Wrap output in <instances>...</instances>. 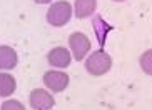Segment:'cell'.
Masks as SVG:
<instances>
[{
    "label": "cell",
    "mask_w": 152,
    "mask_h": 110,
    "mask_svg": "<svg viewBox=\"0 0 152 110\" xmlns=\"http://www.w3.org/2000/svg\"><path fill=\"white\" fill-rule=\"evenodd\" d=\"M72 18V5L67 0L54 2L47 12V22L52 27H64L70 22Z\"/></svg>",
    "instance_id": "cell-1"
},
{
    "label": "cell",
    "mask_w": 152,
    "mask_h": 110,
    "mask_svg": "<svg viewBox=\"0 0 152 110\" xmlns=\"http://www.w3.org/2000/svg\"><path fill=\"white\" fill-rule=\"evenodd\" d=\"M112 67V58L107 52L104 50H97L92 55H89L87 62H85V70L94 77H100V75L107 74Z\"/></svg>",
    "instance_id": "cell-2"
},
{
    "label": "cell",
    "mask_w": 152,
    "mask_h": 110,
    "mask_svg": "<svg viewBox=\"0 0 152 110\" xmlns=\"http://www.w3.org/2000/svg\"><path fill=\"white\" fill-rule=\"evenodd\" d=\"M69 45H70L72 55L77 62L84 60V57L87 55V52L90 50V40L89 37L82 34V32H75L69 37Z\"/></svg>",
    "instance_id": "cell-3"
},
{
    "label": "cell",
    "mask_w": 152,
    "mask_h": 110,
    "mask_svg": "<svg viewBox=\"0 0 152 110\" xmlns=\"http://www.w3.org/2000/svg\"><path fill=\"white\" fill-rule=\"evenodd\" d=\"M69 75L60 70H49L44 74V84L52 92H64L69 87Z\"/></svg>",
    "instance_id": "cell-4"
},
{
    "label": "cell",
    "mask_w": 152,
    "mask_h": 110,
    "mask_svg": "<svg viewBox=\"0 0 152 110\" xmlns=\"http://www.w3.org/2000/svg\"><path fill=\"white\" fill-rule=\"evenodd\" d=\"M28 100H30V107L35 110H50L55 105L54 97L44 88H34Z\"/></svg>",
    "instance_id": "cell-5"
},
{
    "label": "cell",
    "mask_w": 152,
    "mask_h": 110,
    "mask_svg": "<svg viewBox=\"0 0 152 110\" xmlns=\"http://www.w3.org/2000/svg\"><path fill=\"white\" fill-rule=\"evenodd\" d=\"M47 60L55 68H67L72 62V55L65 47H55V49H52L49 52Z\"/></svg>",
    "instance_id": "cell-6"
},
{
    "label": "cell",
    "mask_w": 152,
    "mask_h": 110,
    "mask_svg": "<svg viewBox=\"0 0 152 110\" xmlns=\"http://www.w3.org/2000/svg\"><path fill=\"white\" fill-rule=\"evenodd\" d=\"M18 63V57L12 47L0 45V70H12Z\"/></svg>",
    "instance_id": "cell-7"
},
{
    "label": "cell",
    "mask_w": 152,
    "mask_h": 110,
    "mask_svg": "<svg viewBox=\"0 0 152 110\" xmlns=\"http://www.w3.org/2000/svg\"><path fill=\"white\" fill-rule=\"evenodd\" d=\"M95 9H97V0H75V5H74L77 18H87L94 15Z\"/></svg>",
    "instance_id": "cell-8"
},
{
    "label": "cell",
    "mask_w": 152,
    "mask_h": 110,
    "mask_svg": "<svg viewBox=\"0 0 152 110\" xmlns=\"http://www.w3.org/2000/svg\"><path fill=\"white\" fill-rule=\"evenodd\" d=\"M17 82L10 74L7 72H0V97H9L15 92Z\"/></svg>",
    "instance_id": "cell-9"
},
{
    "label": "cell",
    "mask_w": 152,
    "mask_h": 110,
    "mask_svg": "<svg viewBox=\"0 0 152 110\" xmlns=\"http://www.w3.org/2000/svg\"><path fill=\"white\" fill-rule=\"evenodd\" d=\"M140 68L147 75H152V49L145 50V52L140 55Z\"/></svg>",
    "instance_id": "cell-10"
},
{
    "label": "cell",
    "mask_w": 152,
    "mask_h": 110,
    "mask_svg": "<svg viewBox=\"0 0 152 110\" xmlns=\"http://www.w3.org/2000/svg\"><path fill=\"white\" fill-rule=\"evenodd\" d=\"M0 110H25V107L20 103L18 100H7L2 103V107H0Z\"/></svg>",
    "instance_id": "cell-11"
},
{
    "label": "cell",
    "mask_w": 152,
    "mask_h": 110,
    "mask_svg": "<svg viewBox=\"0 0 152 110\" xmlns=\"http://www.w3.org/2000/svg\"><path fill=\"white\" fill-rule=\"evenodd\" d=\"M35 4H39V5H44V4H49V2H52V0H34Z\"/></svg>",
    "instance_id": "cell-12"
},
{
    "label": "cell",
    "mask_w": 152,
    "mask_h": 110,
    "mask_svg": "<svg viewBox=\"0 0 152 110\" xmlns=\"http://www.w3.org/2000/svg\"><path fill=\"white\" fill-rule=\"evenodd\" d=\"M114 2H125V0H114Z\"/></svg>",
    "instance_id": "cell-13"
}]
</instances>
